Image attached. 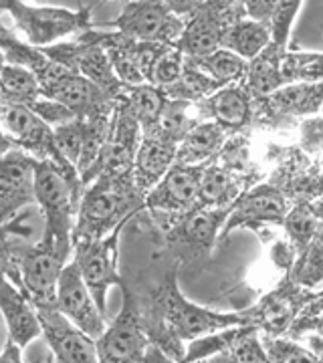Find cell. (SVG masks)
<instances>
[{
	"mask_svg": "<svg viewBox=\"0 0 323 363\" xmlns=\"http://www.w3.org/2000/svg\"><path fill=\"white\" fill-rule=\"evenodd\" d=\"M287 202L285 196L271 186H257L255 190H248L241 196V200L234 204L233 212L229 216V220L222 228L220 238H224L226 234H231L234 228L241 226H251L255 228L257 224L263 222H277L285 224L287 218Z\"/></svg>",
	"mask_w": 323,
	"mask_h": 363,
	"instance_id": "d6986e66",
	"label": "cell"
},
{
	"mask_svg": "<svg viewBox=\"0 0 323 363\" xmlns=\"http://www.w3.org/2000/svg\"><path fill=\"white\" fill-rule=\"evenodd\" d=\"M184 18L178 49L190 59H202L222 49L229 26L246 16L245 2H170Z\"/></svg>",
	"mask_w": 323,
	"mask_h": 363,
	"instance_id": "277c9868",
	"label": "cell"
},
{
	"mask_svg": "<svg viewBox=\"0 0 323 363\" xmlns=\"http://www.w3.org/2000/svg\"><path fill=\"white\" fill-rule=\"evenodd\" d=\"M233 208H198L166 224L164 240L174 257L184 264L202 262L220 238Z\"/></svg>",
	"mask_w": 323,
	"mask_h": 363,
	"instance_id": "52a82bcc",
	"label": "cell"
},
{
	"mask_svg": "<svg viewBox=\"0 0 323 363\" xmlns=\"http://www.w3.org/2000/svg\"><path fill=\"white\" fill-rule=\"evenodd\" d=\"M295 279H297V285L301 286L317 285L323 279V228L315 234L313 247H311L305 260L301 262Z\"/></svg>",
	"mask_w": 323,
	"mask_h": 363,
	"instance_id": "74e56055",
	"label": "cell"
},
{
	"mask_svg": "<svg viewBox=\"0 0 323 363\" xmlns=\"http://www.w3.org/2000/svg\"><path fill=\"white\" fill-rule=\"evenodd\" d=\"M184 63H186V55L178 49V45H170L168 49L162 52V57L155 61L148 83H152L160 89H168L182 77Z\"/></svg>",
	"mask_w": 323,
	"mask_h": 363,
	"instance_id": "836d02e7",
	"label": "cell"
},
{
	"mask_svg": "<svg viewBox=\"0 0 323 363\" xmlns=\"http://www.w3.org/2000/svg\"><path fill=\"white\" fill-rule=\"evenodd\" d=\"M93 6L95 2L83 4L79 11H67L53 6H31L21 0L0 2V9L11 14L16 28L23 30L26 43L37 49H47L57 45L59 39L73 35L83 37L85 33L93 30V23H91Z\"/></svg>",
	"mask_w": 323,
	"mask_h": 363,
	"instance_id": "5b68a950",
	"label": "cell"
},
{
	"mask_svg": "<svg viewBox=\"0 0 323 363\" xmlns=\"http://www.w3.org/2000/svg\"><path fill=\"white\" fill-rule=\"evenodd\" d=\"M285 228L299 248H307V245L313 242L315 234L319 233L315 210L310 206H297L291 210L285 218Z\"/></svg>",
	"mask_w": 323,
	"mask_h": 363,
	"instance_id": "e575fe53",
	"label": "cell"
},
{
	"mask_svg": "<svg viewBox=\"0 0 323 363\" xmlns=\"http://www.w3.org/2000/svg\"><path fill=\"white\" fill-rule=\"evenodd\" d=\"M207 172V164L200 166H180L174 164L164 176V180L155 186L146 198V208L154 216H164V226L172 220L198 208L202 178Z\"/></svg>",
	"mask_w": 323,
	"mask_h": 363,
	"instance_id": "7c38bea8",
	"label": "cell"
},
{
	"mask_svg": "<svg viewBox=\"0 0 323 363\" xmlns=\"http://www.w3.org/2000/svg\"><path fill=\"white\" fill-rule=\"evenodd\" d=\"M0 363H23V350H21L11 337H6Z\"/></svg>",
	"mask_w": 323,
	"mask_h": 363,
	"instance_id": "60d3db41",
	"label": "cell"
},
{
	"mask_svg": "<svg viewBox=\"0 0 323 363\" xmlns=\"http://www.w3.org/2000/svg\"><path fill=\"white\" fill-rule=\"evenodd\" d=\"M310 345H311V351H313V353H315V357H317V362L323 363V337H311Z\"/></svg>",
	"mask_w": 323,
	"mask_h": 363,
	"instance_id": "7bdbcfd3",
	"label": "cell"
},
{
	"mask_svg": "<svg viewBox=\"0 0 323 363\" xmlns=\"http://www.w3.org/2000/svg\"><path fill=\"white\" fill-rule=\"evenodd\" d=\"M269 363H271V362H269Z\"/></svg>",
	"mask_w": 323,
	"mask_h": 363,
	"instance_id": "f6af8a7d",
	"label": "cell"
},
{
	"mask_svg": "<svg viewBox=\"0 0 323 363\" xmlns=\"http://www.w3.org/2000/svg\"><path fill=\"white\" fill-rule=\"evenodd\" d=\"M263 345L271 363H319L313 351L305 350L289 339L265 335Z\"/></svg>",
	"mask_w": 323,
	"mask_h": 363,
	"instance_id": "d590c367",
	"label": "cell"
},
{
	"mask_svg": "<svg viewBox=\"0 0 323 363\" xmlns=\"http://www.w3.org/2000/svg\"><path fill=\"white\" fill-rule=\"evenodd\" d=\"M2 125H4V142H13L14 147L26 152L39 162H51L63 172L73 184H81L79 172L57 150L55 143V130L49 123H45L35 111H31L25 105L2 104Z\"/></svg>",
	"mask_w": 323,
	"mask_h": 363,
	"instance_id": "8992f818",
	"label": "cell"
},
{
	"mask_svg": "<svg viewBox=\"0 0 323 363\" xmlns=\"http://www.w3.org/2000/svg\"><path fill=\"white\" fill-rule=\"evenodd\" d=\"M129 220L121 222L116 230L89 245L75 247V257L85 285L89 286L91 295L95 298L102 313H107V291L109 286L124 285V279L117 272V248H119V234Z\"/></svg>",
	"mask_w": 323,
	"mask_h": 363,
	"instance_id": "4fadbf2b",
	"label": "cell"
},
{
	"mask_svg": "<svg viewBox=\"0 0 323 363\" xmlns=\"http://www.w3.org/2000/svg\"><path fill=\"white\" fill-rule=\"evenodd\" d=\"M143 208L146 198L138 192L133 178L99 176L81 196L73 248L111 234L121 222L133 218Z\"/></svg>",
	"mask_w": 323,
	"mask_h": 363,
	"instance_id": "7a4b0ae2",
	"label": "cell"
},
{
	"mask_svg": "<svg viewBox=\"0 0 323 363\" xmlns=\"http://www.w3.org/2000/svg\"><path fill=\"white\" fill-rule=\"evenodd\" d=\"M40 51L49 59L57 61L59 65L67 67L71 73H77L81 77L89 79L91 83H95L111 99H117L126 91V85L117 79L116 71L111 67L109 55L97 39L95 28L85 33L83 37H77L75 40L57 43V45L40 49Z\"/></svg>",
	"mask_w": 323,
	"mask_h": 363,
	"instance_id": "9c48e42d",
	"label": "cell"
},
{
	"mask_svg": "<svg viewBox=\"0 0 323 363\" xmlns=\"http://www.w3.org/2000/svg\"><path fill=\"white\" fill-rule=\"evenodd\" d=\"M269 45H271V26L251 18H241L239 23L229 26L222 39V49L233 51L248 63L257 59Z\"/></svg>",
	"mask_w": 323,
	"mask_h": 363,
	"instance_id": "484cf974",
	"label": "cell"
},
{
	"mask_svg": "<svg viewBox=\"0 0 323 363\" xmlns=\"http://www.w3.org/2000/svg\"><path fill=\"white\" fill-rule=\"evenodd\" d=\"M142 125L136 119L131 107L124 95L116 99L111 135L107 140L104 154L97 160V164L81 178L83 190L97 180L99 176L111 178H133V164L142 143Z\"/></svg>",
	"mask_w": 323,
	"mask_h": 363,
	"instance_id": "ba28073f",
	"label": "cell"
},
{
	"mask_svg": "<svg viewBox=\"0 0 323 363\" xmlns=\"http://www.w3.org/2000/svg\"><path fill=\"white\" fill-rule=\"evenodd\" d=\"M229 355L234 363H269L263 339L258 337L255 325H243L229 347Z\"/></svg>",
	"mask_w": 323,
	"mask_h": 363,
	"instance_id": "d6a6232c",
	"label": "cell"
},
{
	"mask_svg": "<svg viewBox=\"0 0 323 363\" xmlns=\"http://www.w3.org/2000/svg\"><path fill=\"white\" fill-rule=\"evenodd\" d=\"M0 305H2V315L9 327V337L13 339L21 350H26L35 339L43 335V323H40L37 307L9 279H4L2 283Z\"/></svg>",
	"mask_w": 323,
	"mask_h": 363,
	"instance_id": "ffe728a7",
	"label": "cell"
},
{
	"mask_svg": "<svg viewBox=\"0 0 323 363\" xmlns=\"http://www.w3.org/2000/svg\"><path fill=\"white\" fill-rule=\"evenodd\" d=\"M176 152H178V142H174L160 130L142 135V143L133 164V182L143 198H148V194L174 168Z\"/></svg>",
	"mask_w": 323,
	"mask_h": 363,
	"instance_id": "ac0fdd59",
	"label": "cell"
},
{
	"mask_svg": "<svg viewBox=\"0 0 323 363\" xmlns=\"http://www.w3.org/2000/svg\"><path fill=\"white\" fill-rule=\"evenodd\" d=\"M124 305L119 315L109 323L104 337L97 339L99 363H142L152 341L146 333L138 301L128 285H121Z\"/></svg>",
	"mask_w": 323,
	"mask_h": 363,
	"instance_id": "30bf717a",
	"label": "cell"
},
{
	"mask_svg": "<svg viewBox=\"0 0 323 363\" xmlns=\"http://www.w3.org/2000/svg\"><path fill=\"white\" fill-rule=\"evenodd\" d=\"M43 323V337L59 363H99L97 341L71 323L55 309H37Z\"/></svg>",
	"mask_w": 323,
	"mask_h": 363,
	"instance_id": "e0dca14e",
	"label": "cell"
},
{
	"mask_svg": "<svg viewBox=\"0 0 323 363\" xmlns=\"http://www.w3.org/2000/svg\"><path fill=\"white\" fill-rule=\"evenodd\" d=\"M142 317L152 345L178 363H184L186 345L194 339L248 325L245 313H217L190 303L180 293L174 271H170L166 281L154 293L150 313H142Z\"/></svg>",
	"mask_w": 323,
	"mask_h": 363,
	"instance_id": "6da1fadb",
	"label": "cell"
},
{
	"mask_svg": "<svg viewBox=\"0 0 323 363\" xmlns=\"http://www.w3.org/2000/svg\"><path fill=\"white\" fill-rule=\"evenodd\" d=\"M190 59V57H188ZM196 65L202 71H207L212 79H217L222 85H233V83H243L248 77V67L251 63L243 57L234 55L229 49H219L217 52L202 57V59H192Z\"/></svg>",
	"mask_w": 323,
	"mask_h": 363,
	"instance_id": "4dcf8cb0",
	"label": "cell"
},
{
	"mask_svg": "<svg viewBox=\"0 0 323 363\" xmlns=\"http://www.w3.org/2000/svg\"><path fill=\"white\" fill-rule=\"evenodd\" d=\"M124 97L131 107L136 119L140 121L143 135L160 130L162 116H164L166 105L170 101L164 89L155 87L152 83H143V85H138V87H126Z\"/></svg>",
	"mask_w": 323,
	"mask_h": 363,
	"instance_id": "83f0119b",
	"label": "cell"
},
{
	"mask_svg": "<svg viewBox=\"0 0 323 363\" xmlns=\"http://www.w3.org/2000/svg\"><path fill=\"white\" fill-rule=\"evenodd\" d=\"M243 327V325H241ZM241 327H233V329H222L217 333H208L202 337L194 339L186 345V355H184V363H196L212 357L217 353H224L229 351V347L233 345L234 337L239 333Z\"/></svg>",
	"mask_w": 323,
	"mask_h": 363,
	"instance_id": "1f68e13d",
	"label": "cell"
},
{
	"mask_svg": "<svg viewBox=\"0 0 323 363\" xmlns=\"http://www.w3.org/2000/svg\"><path fill=\"white\" fill-rule=\"evenodd\" d=\"M301 2H277V9L273 13L269 26H271V40L277 45H287L291 23L297 14Z\"/></svg>",
	"mask_w": 323,
	"mask_h": 363,
	"instance_id": "f35d334b",
	"label": "cell"
},
{
	"mask_svg": "<svg viewBox=\"0 0 323 363\" xmlns=\"http://www.w3.org/2000/svg\"><path fill=\"white\" fill-rule=\"evenodd\" d=\"M28 109L35 111L45 123H49L53 130L59 128V125L69 123V121H73V119H79L69 107L57 104V101H53V99H47V97H40L39 101L33 105V107H28Z\"/></svg>",
	"mask_w": 323,
	"mask_h": 363,
	"instance_id": "ab89813d",
	"label": "cell"
},
{
	"mask_svg": "<svg viewBox=\"0 0 323 363\" xmlns=\"http://www.w3.org/2000/svg\"><path fill=\"white\" fill-rule=\"evenodd\" d=\"M95 33L109 55V61L117 79L126 87H138V85L148 83L146 81V43L129 39L119 30L116 33L95 30Z\"/></svg>",
	"mask_w": 323,
	"mask_h": 363,
	"instance_id": "7402d4cb",
	"label": "cell"
},
{
	"mask_svg": "<svg viewBox=\"0 0 323 363\" xmlns=\"http://www.w3.org/2000/svg\"><path fill=\"white\" fill-rule=\"evenodd\" d=\"M229 133L212 121L196 123L190 133L178 143L176 164L180 166H200L208 164L222 152L229 142Z\"/></svg>",
	"mask_w": 323,
	"mask_h": 363,
	"instance_id": "cb8c5ba5",
	"label": "cell"
},
{
	"mask_svg": "<svg viewBox=\"0 0 323 363\" xmlns=\"http://www.w3.org/2000/svg\"><path fill=\"white\" fill-rule=\"evenodd\" d=\"M35 166L37 160L18 147L2 152V168H0L2 224L35 202Z\"/></svg>",
	"mask_w": 323,
	"mask_h": 363,
	"instance_id": "2e32d148",
	"label": "cell"
},
{
	"mask_svg": "<svg viewBox=\"0 0 323 363\" xmlns=\"http://www.w3.org/2000/svg\"><path fill=\"white\" fill-rule=\"evenodd\" d=\"M224 87L226 85H222L217 79L210 77L207 71H202L192 59L186 57L182 77L172 87L164 89V93L172 101H186V104L196 105L208 99L210 95H214L217 91L224 89Z\"/></svg>",
	"mask_w": 323,
	"mask_h": 363,
	"instance_id": "f1b7e54d",
	"label": "cell"
},
{
	"mask_svg": "<svg viewBox=\"0 0 323 363\" xmlns=\"http://www.w3.org/2000/svg\"><path fill=\"white\" fill-rule=\"evenodd\" d=\"M283 59L285 47L271 40V45L261 52L257 59L251 61L246 85L255 95V99L267 97L283 87V73H281Z\"/></svg>",
	"mask_w": 323,
	"mask_h": 363,
	"instance_id": "d4e9b609",
	"label": "cell"
},
{
	"mask_svg": "<svg viewBox=\"0 0 323 363\" xmlns=\"http://www.w3.org/2000/svg\"><path fill=\"white\" fill-rule=\"evenodd\" d=\"M121 35L138 43L178 45L184 18L174 13L170 2H128L111 23Z\"/></svg>",
	"mask_w": 323,
	"mask_h": 363,
	"instance_id": "8fae6325",
	"label": "cell"
},
{
	"mask_svg": "<svg viewBox=\"0 0 323 363\" xmlns=\"http://www.w3.org/2000/svg\"><path fill=\"white\" fill-rule=\"evenodd\" d=\"M303 301H305V295H301L299 289L285 285L271 293L269 297L263 298L257 307L243 313H245L246 323L263 329L271 337H277L293 323L295 313L299 311Z\"/></svg>",
	"mask_w": 323,
	"mask_h": 363,
	"instance_id": "44dd1931",
	"label": "cell"
},
{
	"mask_svg": "<svg viewBox=\"0 0 323 363\" xmlns=\"http://www.w3.org/2000/svg\"><path fill=\"white\" fill-rule=\"evenodd\" d=\"M142 363H178V362H176V359H172L168 353H164L160 347L150 345L148 351H146V355H143Z\"/></svg>",
	"mask_w": 323,
	"mask_h": 363,
	"instance_id": "b9f144b4",
	"label": "cell"
},
{
	"mask_svg": "<svg viewBox=\"0 0 323 363\" xmlns=\"http://www.w3.org/2000/svg\"><path fill=\"white\" fill-rule=\"evenodd\" d=\"M81 196L83 188L69 180L55 164L37 160L35 204L39 206L45 220L43 234L53 236L63 247L73 248V230L77 222Z\"/></svg>",
	"mask_w": 323,
	"mask_h": 363,
	"instance_id": "3957f363",
	"label": "cell"
},
{
	"mask_svg": "<svg viewBox=\"0 0 323 363\" xmlns=\"http://www.w3.org/2000/svg\"><path fill=\"white\" fill-rule=\"evenodd\" d=\"M323 104V81L291 83L267 97L257 99L261 113L267 117H297L315 113Z\"/></svg>",
	"mask_w": 323,
	"mask_h": 363,
	"instance_id": "603a6c76",
	"label": "cell"
},
{
	"mask_svg": "<svg viewBox=\"0 0 323 363\" xmlns=\"http://www.w3.org/2000/svg\"><path fill=\"white\" fill-rule=\"evenodd\" d=\"M43 95L39 79L28 69L4 63L2 65V104L33 107Z\"/></svg>",
	"mask_w": 323,
	"mask_h": 363,
	"instance_id": "f546056e",
	"label": "cell"
},
{
	"mask_svg": "<svg viewBox=\"0 0 323 363\" xmlns=\"http://www.w3.org/2000/svg\"><path fill=\"white\" fill-rule=\"evenodd\" d=\"M196 363H234L233 357L229 355V351H224V353H217V355H212V357H207V359H202V362H196Z\"/></svg>",
	"mask_w": 323,
	"mask_h": 363,
	"instance_id": "ee69618b",
	"label": "cell"
},
{
	"mask_svg": "<svg viewBox=\"0 0 323 363\" xmlns=\"http://www.w3.org/2000/svg\"><path fill=\"white\" fill-rule=\"evenodd\" d=\"M255 95L251 93L246 81L226 85L208 99L194 105L198 121H212L220 125L229 135H239L246 130L255 117Z\"/></svg>",
	"mask_w": 323,
	"mask_h": 363,
	"instance_id": "9a60e30c",
	"label": "cell"
},
{
	"mask_svg": "<svg viewBox=\"0 0 323 363\" xmlns=\"http://www.w3.org/2000/svg\"><path fill=\"white\" fill-rule=\"evenodd\" d=\"M114 111H116V104L83 119V150H81V157L77 164V172L81 178L97 164V160L104 154L107 140L111 135Z\"/></svg>",
	"mask_w": 323,
	"mask_h": 363,
	"instance_id": "4316f807",
	"label": "cell"
},
{
	"mask_svg": "<svg viewBox=\"0 0 323 363\" xmlns=\"http://www.w3.org/2000/svg\"><path fill=\"white\" fill-rule=\"evenodd\" d=\"M55 143L61 156L77 169L81 150H83V119H73L65 125L55 128Z\"/></svg>",
	"mask_w": 323,
	"mask_h": 363,
	"instance_id": "8d00e7d4",
	"label": "cell"
},
{
	"mask_svg": "<svg viewBox=\"0 0 323 363\" xmlns=\"http://www.w3.org/2000/svg\"><path fill=\"white\" fill-rule=\"evenodd\" d=\"M57 309L95 341L104 337V333L109 327L105 315L91 295L89 286L85 285L75 259L65 267L61 274L59 289H57Z\"/></svg>",
	"mask_w": 323,
	"mask_h": 363,
	"instance_id": "5bb4252c",
	"label": "cell"
}]
</instances>
